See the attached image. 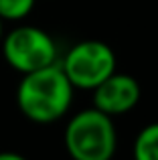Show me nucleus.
I'll return each mask as SVG.
<instances>
[{
    "label": "nucleus",
    "mask_w": 158,
    "mask_h": 160,
    "mask_svg": "<svg viewBox=\"0 0 158 160\" xmlns=\"http://www.w3.org/2000/svg\"><path fill=\"white\" fill-rule=\"evenodd\" d=\"M59 65L73 89L93 91L101 81L116 73V53L103 41L87 39L73 45Z\"/></svg>",
    "instance_id": "4"
},
{
    "label": "nucleus",
    "mask_w": 158,
    "mask_h": 160,
    "mask_svg": "<svg viewBox=\"0 0 158 160\" xmlns=\"http://www.w3.org/2000/svg\"><path fill=\"white\" fill-rule=\"evenodd\" d=\"M4 61L14 71L27 75L57 63V43L47 31L32 24H20L0 41Z\"/></svg>",
    "instance_id": "3"
},
{
    "label": "nucleus",
    "mask_w": 158,
    "mask_h": 160,
    "mask_svg": "<svg viewBox=\"0 0 158 160\" xmlns=\"http://www.w3.org/2000/svg\"><path fill=\"white\" fill-rule=\"evenodd\" d=\"M0 160H28L18 152H0Z\"/></svg>",
    "instance_id": "8"
},
{
    "label": "nucleus",
    "mask_w": 158,
    "mask_h": 160,
    "mask_svg": "<svg viewBox=\"0 0 158 160\" xmlns=\"http://www.w3.org/2000/svg\"><path fill=\"white\" fill-rule=\"evenodd\" d=\"M93 106L101 113L110 118L124 116V113L132 112L138 106L140 98H142V87H140L138 79L132 77L130 73H111L106 81H101L93 91Z\"/></svg>",
    "instance_id": "5"
},
{
    "label": "nucleus",
    "mask_w": 158,
    "mask_h": 160,
    "mask_svg": "<svg viewBox=\"0 0 158 160\" xmlns=\"http://www.w3.org/2000/svg\"><path fill=\"white\" fill-rule=\"evenodd\" d=\"M2 37H4V20L0 18V41H2Z\"/></svg>",
    "instance_id": "9"
},
{
    "label": "nucleus",
    "mask_w": 158,
    "mask_h": 160,
    "mask_svg": "<svg viewBox=\"0 0 158 160\" xmlns=\"http://www.w3.org/2000/svg\"><path fill=\"white\" fill-rule=\"evenodd\" d=\"M63 144L71 160H111L118 148L114 120L95 108L81 109L65 126Z\"/></svg>",
    "instance_id": "2"
},
{
    "label": "nucleus",
    "mask_w": 158,
    "mask_h": 160,
    "mask_svg": "<svg viewBox=\"0 0 158 160\" xmlns=\"http://www.w3.org/2000/svg\"><path fill=\"white\" fill-rule=\"evenodd\" d=\"M37 0H0V18L18 22L32 12Z\"/></svg>",
    "instance_id": "7"
},
{
    "label": "nucleus",
    "mask_w": 158,
    "mask_h": 160,
    "mask_svg": "<svg viewBox=\"0 0 158 160\" xmlns=\"http://www.w3.org/2000/svg\"><path fill=\"white\" fill-rule=\"evenodd\" d=\"M73 91L75 89L57 61L22 75L16 87V106L35 124H53L71 109Z\"/></svg>",
    "instance_id": "1"
},
{
    "label": "nucleus",
    "mask_w": 158,
    "mask_h": 160,
    "mask_svg": "<svg viewBox=\"0 0 158 160\" xmlns=\"http://www.w3.org/2000/svg\"><path fill=\"white\" fill-rule=\"evenodd\" d=\"M132 156L134 160H158V122L144 126L138 132Z\"/></svg>",
    "instance_id": "6"
}]
</instances>
